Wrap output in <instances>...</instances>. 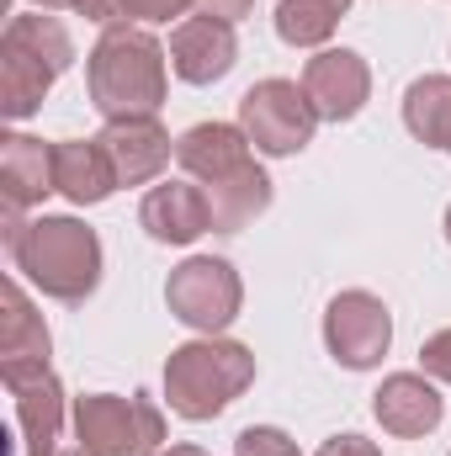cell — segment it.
I'll return each instance as SVG.
<instances>
[{
	"label": "cell",
	"mask_w": 451,
	"mask_h": 456,
	"mask_svg": "<svg viewBox=\"0 0 451 456\" xmlns=\"http://www.w3.org/2000/svg\"><path fill=\"white\" fill-rule=\"evenodd\" d=\"M48 191H59V170H53V143L27 138V133H5L0 138V197L11 213L37 208Z\"/></svg>",
	"instance_id": "cell-14"
},
{
	"label": "cell",
	"mask_w": 451,
	"mask_h": 456,
	"mask_svg": "<svg viewBox=\"0 0 451 456\" xmlns=\"http://www.w3.org/2000/svg\"><path fill=\"white\" fill-rule=\"evenodd\" d=\"M16 398V430H21V456H59V430H64V387L53 371L27 377L11 387Z\"/></svg>",
	"instance_id": "cell-16"
},
{
	"label": "cell",
	"mask_w": 451,
	"mask_h": 456,
	"mask_svg": "<svg viewBox=\"0 0 451 456\" xmlns=\"http://www.w3.org/2000/svg\"><path fill=\"white\" fill-rule=\"evenodd\" d=\"M324 345L345 371H372L393 345V314L372 292H340L324 308Z\"/></svg>",
	"instance_id": "cell-7"
},
{
	"label": "cell",
	"mask_w": 451,
	"mask_h": 456,
	"mask_svg": "<svg viewBox=\"0 0 451 456\" xmlns=\"http://www.w3.org/2000/svg\"><path fill=\"white\" fill-rule=\"evenodd\" d=\"M255 382V355L250 345L239 340H186L170 350L165 361V398H170V414L202 425V419H218L228 403Z\"/></svg>",
	"instance_id": "cell-3"
},
{
	"label": "cell",
	"mask_w": 451,
	"mask_h": 456,
	"mask_svg": "<svg viewBox=\"0 0 451 456\" xmlns=\"http://www.w3.org/2000/svg\"><path fill=\"white\" fill-rule=\"evenodd\" d=\"M186 5L197 0H122V21H170L186 16Z\"/></svg>",
	"instance_id": "cell-24"
},
{
	"label": "cell",
	"mask_w": 451,
	"mask_h": 456,
	"mask_svg": "<svg viewBox=\"0 0 451 456\" xmlns=\"http://www.w3.org/2000/svg\"><path fill=\"white\" fill-rule=\"evenodd\" d=\"M53 80H59V69H48L43 59L21 53L16 43H0V112L11 117V122L37 112L43 96L53 91Z\"/></svg>",
	"instance_id": "cell-19"
},
{
	"label": "cell",
	"mask_w": 451,
	"mask_h": 456,
	"mask_svg": "<svg viewBox=\"0 0 451 456\" xmlns=\"http://www.w3.org/2000/svg\"><path fill=\"white\" fill-rule=\"evenodd\" d=\"M0 43H16L21 53L43 59V64H48V69H59V75L75 64V43H70V32H64L53 16H11Z\"/></svg>",
	"instance_id": "cell-21"
},
{
	"label": "cell",
	"mask_w": 451,
	"mask_h": 456,
	"mask_svg": "<svg viewBox=\"0 0 451 456\" xmlns=\"http://www.w3.org/2000/svg\"><path fill=\"white\" fill-rule=\"evenodd\" d=\"M86 86H91V107L107 122L154 117L165 107V91H170L160 37L144 27H107L86 59Z\"/></svg>",
	"instance_id": "cell-1"
},
{
	"label": "cell",
	"mask_w": 451,
	"mask_h": 456,
	"mask_svg": "<svg viewBox=\"0 0 451 456\" xmlns=\"http://www.w3.org/2000/svg\"><path fill=\"white\" fill-rule=\"evenodd\" d=\"M319 456H382L366 436H330L324 446H319Z\"/></svg>",
	"instance_id": "cell-27"
},
{
	"label": "cell",
	"mask_w": 451,
	"mask_h": 456,
	"mask_svg": "<svg viewBox=\"0 0 451 456\" xmlns=\"http://www.w3.org/2000/svg\"><path fill=\"white\" fill-rule=\"evenodd\" d=\"M404 127L425 149H451V75H420L404 91Z\"/></svg>",
	"instance_id": "cell-20"
},
{
	"label": "cell",
	"mask_w": 451,
	"mask_h": 456,
	"mask_svg": "<svg viewBox=\"0 0 451 456\" xmlns=\"http://www.w3.org/2000/svg\"><path fill=\"white\" fill-rule=\"evenodd\" d=\"M239 127L260 154L287 159V154H303L314 143L319 112L298 80H260L239 96Z\"/></svg>",
	"instance_id": "cell-5"
},
{
	"label": "cell",
	"mask_w": 451,
	"mask_h": 456,
	"mask_svg": "<svg viewBox=\"0 0 451 456\" xmlns=\"http://www.w3.org/2000/svg\"><path fill=\"white\" fill-rule=\"evenodd\" d=\"M447 239H451V208H447Z\"/></svg>",
	"instance_id": "cell-32"
},
{
	"label": "cell",
	"mask_w": 451,
	"mask_h": 456,
	"mask_svg": "<svg viewBox=\"0 0 451 456\" xmlns=\"http://www.w3.org/2000/svg\"><path fill=\"white\" fill-rule=\"evenodd\" d=\"M372 414L388 436L398 441H420L447 419V398L436 393V382H425L420 371H393L382 377V387L372 393Z\"/></svg>",
	"instance_id": "cell-11"
},
{
	"label": "cell",
	"mask_w": 451,
	"mask_h": 456,
	"mask_svg": "<svg viewBox=\"0 0 451 456\" xmlns=\"http://www.w3.org/2000/svg\"><path fill=\"white\" fill-rule=\"evenodd\" d=\"M160 456H208L202 446H170V452H160Z\"/></svg>",
	"instance_id": "cell-29"
},
{
	"label": "cell",
	"mask_w": 451,
	"mask_h": 456,
	"mask_svg": "<svg viewBox=\"0 0 451 456\" xmlns=\"http://www.w3.org/2000/svg\"><path fill=\"white\" fill-rule=\"evenodd\" d=\"M75 11H80L86 21H96V27H127V21H122V0H80Z\"/></svg>",
	"instance_id": "cell-26"
},
{
	"label": "cell",
	"mask_w": 451,
	"mask_h": 456,
	"mask_svg": "<svg viewBox=\"0 0 451 456\" xmlns=\"http://www.w3.org/2000/svg\"><path fill=\"white\" fill-rule=\"evenodd\" d=\"M59 456H86V452H59Z\"/></svg>",
	"instance_id": "cell-33"
},
{
	"label": "cell",
	"mask_w": 451,
	"mask_h": 456,
	"mask_svg": "<svg viewBox=\"0 0 451 456\" xmlns=\"http://www.w3.org/2000/svg\"><path fill=\"white\" fill-rule=\"evenodd\" d=\"M75 441L86 456H160L165 414L149 393H133V398L86 393L75 398Z\"/></svg>",
	"instance_id": "cell-4"
},
{
	"label": "cell",
	"mask_w": 451,
	"mask_h": 456,
	"mask_svg": "<svg viewBox=\"0 0 451 456\" xmlns=\"http://www.w3.org/2000/svg\"><path fill=\"white\" fill-rule=\"evenodd\" d=\"M5 249L16 271L53 303H86L102 287V239L80 218H32Z\"/></svg>",
	"instance_id": "cell-2"
},
{
	"label": "cell",
	"mask_w": 451,
	"mask_h": 456,
	"mask_svg": "<svg viewBox=\"0 0 451 456\" xmlns=\"http://www.w3.org/2000/svg\"><path fill=\"white\" fill-rule=\"evenodd\" d=\"M197 11H202V16H218V21L234 27V21H244V16L255 11V0H197Z\"/></svg>",
	"instance_id": "cell-28"
},
{
	"label": "cell",
	"mask_w": 451,
	"mask_h": 456,
	"mask_svg": "<svg viewBox=\"0 0 451 456\" xmlns=\"http://www.w3.org/2000/svg\"><path fill=\"white\" fill-rule=\"evenodd\" d=\"M303 91H308L319 122H350V117L372 102V69H366V59L350 53V48H324V53L308 59Z\"/></svg>",
	"instance_id": "cell-9"
},
{
	"label": "cell",
	"mask_w": 451,
	"mask_h": 456,
	"mask_svg": "<svg viewBox=\"0 0 451 456\" xmlns=\"http://www.w3.org/2000/svg\"><path fill=\"white\" fill-rule=\"evenodd\" d=\"M53 170H59V191L75 208H96V202H107L117 191V170L96 138H64V143H53Z\"/></svg>",
	"instance_id": "cell-17"
},
{
	"label": "cell",
	"mask_w": 451,
	"mask_h": 456,
	"mask_svg": "<svg viewBox=\"0 0 451 456\" xmlns=\"http://www.w3.org/2000/svg\"><path fill=\"white\" fill-rule=\"evenodd\" d=\"M330 5H335L340 16H345V11H350V5H356V0H330Z\"/></svg>",
	"instance_id": "cell-31"
},
{
	"label": "cell",
	"mask_w": 451,
	"mask_h": 456,
	"mask_svg": "<svg viewBox=\"0 0 451 456\" xmlns=\"http://www.w3.org/2000/svg\"><path fill=\"white\" fill-rule=\"evenodd\" d=\"M420 366H425V377L451 382V330H436L430 340L420 345Z\"/></svg>",
	"instance_id": "cell-25"
},
{
	"label": "cell",
	"mask_w": 451,
	"mask_h": 456,
	"mask_svg": "<svg viewBox=\"0 0 451 456\" xmlns=\"http://www.w3.org/2000/svg\"><path fill=\"white\" fill-rule=\"evenodd\" d=\"M208 191V208H213V228L218 233H239V228H250L266 208H271V175L250 159L244 170H234L224 181H213V186H202Z\"/></svg>",
	"instance_id": "cell-18"
},
{
	"label": "cell",
	"mask_w": 451,
	"mask_h": 456,
	"mask_svg": "<svg viewBox=\"0 0 451 456\" xmlns=\"http://www.w3.org/2000/svg\"><path fill=\"white\" fill-rule=\"evenodd\" d=\"M117 170V186H149L165 165H170V133L154 117H127V122H107L102 138Z\"/></svg>",
	"instance_id": "cell-13"
},
{
	"label": "cell",
	"mask_w": 451,
	"mask_h": 456,
	"mask_svg": "<svg viewBox=\"0 0 451 456\" xmlns=\"http://www.w3.org/2000/svg\"><path fill=\"white\" fill-rule=\"evenodd\" d=\"M165 303H170V314H176L186 330L218 335V330H228V324L239 319L244 281H239V271H234L228 260H218V255H192V260H181V265L170 271Z\"/></svg>",
	"instance_id": "cell-6"
},
{
	"label": "cell",
	"mask_w": 451,
	"mask_h": 456,
	"mask_svg": "<svg viewBox=\"0 0 451 456\" xmlns=\"http://www.w3.org/2000/svg\"><path fill=\"white\" fill-rule=\"evenodd\" d=\"M234 64H239V37L218 16H186L170 32V69L186 86H218Z\"/></svg>",
	"instance_id": "cell-10"
},
{
	"label": "cell",
	"mask_w": 451,
	"mask_h": 456,
	"mask_svg": "<svg viewBox=\"0 0 451 456\" xmlns=\"http://www.w3.org/2000/svg\"><path fill=\"white\" fill-rule=\"evenodd\" d=\"M32 5H43V11H64V5H80V0H32Z\"/></svg>",
	"instance_id": "cell-30"
},
{
	"label": "cell",
	"mask_w": 451,
	"mask_h": 456,
	"mask_svg": "<svg viewBox=\"0 0 451 456\" xmlns=\"http://www.w3.org/2000/svg\"><path fill=\"white\" fill-rule=\"evenodd\" d=\"M48 355H53V340H48L43 314L32 308V297L16 281H5L0 287V382L16 387L27 377H43Z\"/></svg>",
	"instance_id": "cell-8"
},
{
	"label": "cell",
	"mask_w": 451,
	"mask_h": 456,
	"mask_svg": "<svg viewBox=\"0 0 451 456\" xmlns=\"http://www.w3.org/2000/svg\"><path fill=\"white\" fill-rule=\"evenodd\" d=\"M176 165H181L192 181L213 186V181H224V175H234V170L250 165V138H244V127H234V122H197V127H186V133L176 138Z\"/></svg>",
	"instance_id": "cell-15"
},
{
	"label": "cell",
	"mask_w": 451,
	"mask_h": 456,
	"mask_svg": "<svg viewBox=\"0 0 451 456\" xmlns=\"http://www.w3.org/2000/svg\"><path fill=\"white\" fill-rule=\"evenodd\" d=\"M138 224L154 244H197L208 228H213V208H208V191L192 186V181H165L144 197L138 208Z\"/></svg>",
	"instance_id": "cell-12"
},
{
	"label": "cell",
	"mask_w": 451,
	"mask_h": 456,
	"mask_svg": "<svg viewBox=\"0 0 451 456\" xmlns=\"http://www.w3.org/2000/svg\"><path fill=\"white\" fill-rule=\"evenodd\" d=\"M340 27V11L330 0H282L276 5V37L287 48H324Z\"/></svg>",
	"instance_id": "cell-22"
},
{
	"label": "cell",
	"mask_w": 451,
	"mask_h": 456,
	"mask_svg": "<svg viewBox=\"0 0 451 456\" xmlns=\"http://www.w3.org/2000/svg\"><path fill=\"white\" fill-rule=\"evenodd\" d=\"M234 456H298V441L276 425H250V430H239Z\"/></svg>",
	"instance_id": "cell-23"
}]
</instances>
